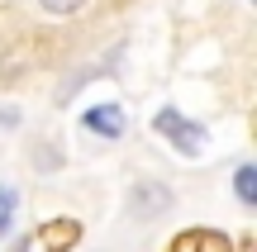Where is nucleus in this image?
<instances>
[{
    "mask_svg": "<svg viewBox=\"0 0 257 252\" xmlns=\"http://www.w3.org/2000/svg\"><path fill=\"white\" fill-rule=\"evenodd\" d=\"M157 133H167V138L176 143V152H181V157H200V148H205V129L195 119H181V110H172V105H167V110H157Z\"/></svg>",
    "mask_w": 257,
    "mask_h": 252,
    "instance_id": "nucleus-1",
    "label": "nucleus"
},
{
    "mask_svg": "<svg viewBox=\"0 0 257 252\" xmlns=\"http://www.w3.org/2000/svg\"><path fill=\"white\" fill-rule=\"evenodd\" d=\"M128 209H134V219H162L172 209V186L167 181H138L128 195Z\"/></svg>",
    "mask_w": 257,
    "mask_h": 252,
    "instance_id": "nucleus-2",
    "label": "nucleus"
},
{
    "mask_svg": "<svg viewBox=\"0 0 257 252\" xmlns=\"http://www.w3.org/2000/svg\"><path fill=\"white\" fill-rule=\"evenodd\" d=\"M81 124L95 133V138H119V133H124V110L114 100L110 105H91V110L81 114Z\"/></svg>",
    "mask_w": 257,
    "mask_h": 252,
    "instance_id": "nucleus-3",
    "label": "nucleus"
},
{
    "mask_svg": "<svg viewBox=\"0 0 257 252\" xmlns=\"http://www.w3.org/2000/svg\"><path fill=\"white\" fill-rule=\"evenodd\" d=\"M172 252H233V247H229V238L214 233V228H191V233H181L172 243Z\"/></svg>",
    "mask_w": 257,
    "mask_h": 252,
    "instance_id": "nucleus-4",
    "label": "nucleus"
},
{
    "mask_svg": "<svg viewBox=\"0 0 257 252\" xmlns=\"http://www.w3.org/2000/svg\"><path fill=\"white\" fill-rule=\"evenodd\" d=\"M76 238H81V224H76V219H53V224L43 228V247H48V252L76 247Z\"/></svg>",
    "mask_w": 257,
    "mask_h": 252,
    "instance_id": "nucleus-5",
    "label": "nucleus"
},
{
    "mask_svg": "<svg viewBox=\"0 0 257 252\" xmlns=\"http://www.w3.org/2000/svg\"><path fill=\"white\" fill-rule=\"evenodd\" d=\"M233 195H238L243 205H257V167L252 162H243V167L233 171Z\"/></svg>",
    "mask_w": 257,
    "mask_h": 252,
    "instance_id": "nucleus-6",
    "label": "nucleus"
},
{
    "mask_svg": "<svg viewBox=\"0 0 257 252\" xmlns=\"http://www.w3.org/2000/svg\"><path fill=\"white\" fill-rule=\"evenodd\" d=\"M15 209H19V195L10 186H0V238H5L10 224H15Z\"/></svg>",
    "mask_w": 257,
    "mask_h": 252,
    "instance_id": "nucleus-7",
    "label": "nucleus"
},
{
    "mask_svg": "<svg viewBox=\"0 0 257 252\" xmlns=\"http://www.w3.org/2000/svg\"><path fill=\"white\" fill-rule=\"evenodd\" d=\"M38 5H43L48 15H76V10H81L86 0H38Z\"/></svg>",
    "mask_w": 257,
    "mask_h": 252,
    "instance_id": "nucleus-8",
    "label": "nucleus"
},
{
    "mask_svg": "<svg viewBox=\"0 0 257 252\" xmlns=\"http://www.w3.org/2000/svg\"><path fill=\"white\" fill-rule=\"evenodd\" d=\"M15 124H19V114H15V110H0V129H15Z\"/></svg>",
    "mask_w": 257,
    "mask_h": 252,
    "instance_id": "nucleus-9",
    "label": "nucleus"
}]
</instances>
